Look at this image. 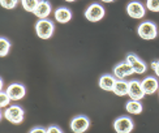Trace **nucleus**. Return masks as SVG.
Returning a JSON list of instances; mask_svg holds the SVG:
<instances>
[{
    "mask_svg": "<svg viewBox=\"0 0 159 133\" xmlns=\"http://www.w3.org/2000/svg\"><path fill=\"white\" fill-rule=\"evenodd\" d=\"M55 26L50 20L47 18H39V21L35 24V31L39 38L42 39H48L54 34Z\"/></svg>",
    "mask_w": 159,
    "mask_h": 133,
    "instance_id": "nucleus-1",
    "label": "nucleus"
},
{
    "mask_svg": "<svg viewBox=\"0 0 159 133\" xmlns=\"http://www.w3.org/2000/svg\"><path fill=\"white\" fill-rule=\"evenodd\" d=\"M137 33L142 39H146V41H150V39H155L158 35V30L155 24H153L151 21H145L142 22L137 29Z\"/></svg>",
    "mask_w": 159,
    "mask_h": 133,
    "instance_id": "nucleus-2",
    "label": "nucleus"
},
{
    "mask_svg": "<svg viewBox=\"0 0 159 133\" xmlns=\"http://www.w3.org/2000/svg\"><path fill=\"white\" fill-rule=\"evenodd\" d=\"M104 8L98 4V3H94L88 7V9L85 11V17L86 20H89L90 22H98L104 17Z\"/></svg>",
    "mask_w": 159,
    "mask_h": 133,
    "instance_id": "nucleus-3",
    "label": "nucleus"
},
{
    "mask_svg": "<svg viewBox=\"0 0 159 133\" xmlns=\"http://www.w3.org/2000/svg\"><path fill=\"white\" fill-rule=\"evenodd\" d=\"M4 117L8 122L13 123V124H20L24 120V110L20 107V106H9L4 112H3Z\"/></svg>",
    "mask_w": 159,
    "mask_h": 133,
    "instance_id": "nucleus-4",
    "label": "nucleus"
},
{
    "mask_svg": "<svg viewBox=\"0 0 159 133\" xmlns=\"http://www.w3.org/2000/svg\"><path fill=\"white\" fill-rule=\"evenodd\" d=\"M90 127V120L84 115H78L72 119L70 122V129L75 133H84L89 129Z\"/></svg>",
    "mask_w": 159,
    "mask_h": 133,
    "instance_id": "nucleus-5",
    "label": "nucleus"
},
{
    "mask_svg": "<svg viewBox=\"0 0 159 133\" xmlns=\"http://www.w3.org/2000/svg\"><path fill=\"white\" fill-rule=\"evenodd\" d=\"M133 127H134L133 120L128 116L117 117L114 122V129L117 133H129V132H132Z\"/></svg>",
    "mask_w": 159,
    "mask_h": 133,
    "instance_id": "nucleus-6",
    "label": "nucleus"
},
{
    "mask_svg": "<svg viewBox=\"0 0 159 133\" xmlns=\"http://www.w3.org/2000/svg\"><path fill=\"white\" fill-rule=\"evenodd\" d=\"M128 95L130 99H136V101H141V99L146 95L145 91L142 89V84L137 80H132L129 81V91H128Z\"/></svg>",
    "mask_w": 159,
    "mask_h": 133,
    "instance_id": "nucleus-7",
    "label": "nucleus"
},
{
    "mask_svg": "<svg viewBox=\"0 0 159 133\" xmlns=\"http://www.w3.org/2000/svg\"><path fill=\"white\" fill-rule=\"evenodd\" d=\"M134 73L133 68L130 66V64L125 60L123 63H119L117 65H115L114 68V76L116 78H120V80H124L125 77H129Z\"/></svg>",
    "mask_w": 159,
    "mask_h": 133,
    "instance_id": "nucleus-8",
    "label": "nucleus"
},
{
    "mask_svg": "<svg viewBox=\"0 0 159 133\" xmlns=\"http://www.w3.org/2000/svg\"><path fill=\"white\" fill-rule=\"evenodd\" d=\"M125 60L130 64V66L133 68L134 73H137V75H142V73L146 72V64H145L136 54H128Z\"/></svg>",
    "mask_w": 159,
    "mask_h": 133,
    "instance_id": "nucleus-9",
    "label": "nucleus"
},
{
    "mask_svg": "<svg viewBox=\"0 0 159 133\" xmlns=\"http://www.w3.org/2000/svg\"><path fill=\"white\" fill-rule=\"evenodd\" d=\"M7 93H8V95L11 97L12 101H20V99H22L25 97L26 89L21 84H11L7 88Z\"/></svg>",
    "mask_w": 159,
    "mask_h": 133,
    "instance_id": "nucleus-10",
    "label": "nucleus"
},
{
    "mask_svg": "<svg viewBox=\"0 0 159 133\" xmlns=\"http://www.w3.org/2000/svg\"><path fill=\"white\" fill-rule=\"evenodd\" d=\"M127 13L132 18H142L145 16V7L140 2H130L127 5Z\"/></svg>",
    "mask_w": 159,
    "mask_h": 133,
    "instance_id": "nucleus-11",
    "label": "nucleus"
},
{
    "mask_svg": "<svg viewBox=\"0 0 159 133\" xmlns=\"http://www.w3.org/2000/svg\"><path fill=\"white\" fill-rule=\"evenodd\" d=\"M142 89L145 91L146 95H153L155 91H158L159 89V82L155 77H146L145 80H142Z\"/></svg>",
    "mask_w": 159,
    "mask_h": 133,
    "instance_id": "nucleus-12",
    "label": "nucleus"
},
{
    "mask_svg": "<svg viewBox=\"0 0 159 133\" xmlns=\"http://www.w3.org/2000/svg\"><path fill=\"white\" fill-rule=\"evenodd\" d=\"M51 13V4L47 0H41L37 7V9L34 11V15L38 18H47Z\"/></svg>",
    "mask_w": 159,
    "mask_h": 133,
    "instance_id": "nucleus-13",
    "label": "nucleus"
},
{
    "mask_svg": "<svg viewBox=\"0 0 159 133\" xmlns=\"http://www.w3.org/2000/svg\"><path fill=\"white\" fill-rule=\"evenodd\" d=\"M70 18H72V12L68 8H65V7H60V8L55 11V20L57 22L67 24L70 21Z\"/></svg>",
    "mask_w": 159,
    "mask_h": 133,
    "instance_id": "nucleus-14",
    "label": "nucleus"
},
{
    "mask_svg": "<svg viewBox=\"0 0 159 133\" xmlns=\"http://www.w3.org/2000/svg\"><path fill=\"white\" fill-rule=\"evenodd\" d=\"M112 91H114L115 94L119 95V97L128 95V91H129V82L124 81V80L117 78V80H116V82H115V85H114V89H112Z\"/></svg>",
    "mask_w": 159,
    "mask_h": 133,
    "instance_id": "nucleus-15",
    "label": "nucleus"
},
{
    "mask_svg": "<svg viewBox=\"0 0 159 133\" xmlns=\"http://www.w3.org/2000/svg\"><path fill=\"white\" fill-rule=\"evenodd\" d=\"M115 82H116L115 77H112L111 75H103V76L101 77V80H99V86H101L102 90L112 91Z\"/></svg>",
    "mask_w": 159,
    "mask_h": 133,
    "instance_id": "nucleus-16",
    "label": "nucleus"
},
{
    "mask_svg": "<svg viewBox=\"0 0 159 133\" xmlns=\"http://www.w3.org/2000/svg\"><path fill=\"white\" fill-rule=\"evenodd\" d=\"M125 110H127V112H129V114L132 115H138L142 112V104L140 101H136V99H130L129 102H127V104H125Z\"/></svg>",
    "mask_w": 159,
    "mask_h": 133,
    "instance_id": "nucleus-17",
    "label": "nucleus"
},
{
    "mask_svg": "<svg viewBox=\"0 0 159 133\" xmlns=\"http://www.w3.org/2000/svg\"><path fill=\"white\" fill-rule=\"evenodd\" d=\"M39 2H41V0H21V4H22L25 11L34 13V11L37 9V7L39 4Z\"/></svg>",
    "mask_w": 159,
    "mask_h": 133,
    "instance_id": "nucleus-18",
    "label": "nucleus"
},
{
    "mask_svg": "<svg viewBox=\"0 0 159 133\" xmlns=\"http://www.w3.org/2000/svg\"><path fill=\"white\" fill-rule=\"evenodd\" d=\"M11 50V43L7 38H0V56L4 57L8 55V52Z\"/></svg>",
    "mask_w": 159,
    "mask_h": 133,
    "instance_id": "nucleus-19",
    "label": "nucleus"
},
{
    "mask_svg": "<svg viewBox=\"0 0 159 133\" xmlns=\"http://www.w3.org/2000/svg\"><path fill=\"white\" fill-rule=\"evenodd\" d=\"M11 101H12V99L8 95V93H7V91H2V94H0V106L4 108V107H7V106H9Z\"/></svg>",
    "mask_w": 159,
    "mask_h": 133,
    "instance_id": "nucleus-20",
    "label": "nucleus"
},
{
    "mask_svg": "<svg viewBox=\"0 0 159 133\" xmlns=\"http://www.w3.org/2000/svg\"><path fill=\"white\" fill-rule=\"evenodd\" d=\"M18 2L20 0H0V4L5 9H13L18 4Z\"/></svg>",
    "mask_w": 159,
    "mask_h": 133,
    "instance_id": "nucleus-21",
    "label": "nucleus"
},
{
    "mask_svg": "<svg viewBox=\"0 0 159 133\" xmlns=\"http://www.w3.org/2000/svg\"><path fill=\"white\" fill-rule=\"evenodd\" d=\"M146 7L151 12H159V0H146Z\"/></svg>",
    "mask_w": 159,
    "mask_h": 133,
    "instance_id": "nucleus-22",
    "label": "nucleus"
},
{
    "mask_svg": "<svg viewBox=\"0 0 159 133\" xmlns=\"http://www.w3.org/2000/svg\"><path fill=\"white\" fill-rule=\"evenodd\" d=\"M47 132L48 133H61V129L56 127V125H51V127L47 128Z\"/></svg>",
    "mask_w": 159,
    "mask_h": 133,
    "instance_id": "nucleus-23",
    "label": "nucleus"
},
{
    "mask_svg": "<svg viewBox=\"0 0 159 133\" xmlns=\"http://www.w3.org/2000/svg\"><path fill=\"white\" fill-rule=\"evenodd\" d=\"M151 68L154 69L155 75L159 77V60H158V62H153V63H151Z\"/></svg>",
    "mask_w": 159,
    "mask_h": 133,
    "instance_id": "nucleus-24",
    "label": "nucleus"
},
{
    "mask_svg": "<svg viewBox=\"0 0 159 133\" xmlns=\"http://www.w3.org/2000/svg\"><path fill=\"white\" fill-rule=\"evenodd\" d=\"M37 132H42V133H46V132H47V129L41 128V127H35V128H33V129L30 131V133H37Z\"/></svg>",
    "mask_w": 159,
    "mask_h": 133,
    "instance_id": "nucleus-25",
    "label": "nucleus"
},
{
    "mask_svg": "<svg viewBox=\"0 0 159 133\" xmlns=\"http://www.w3.org/2000/svg\"><path fill=\"white\" fill-rule=\"evenodd\" d=\"M103 3H111V2H114V0H102Z\"/></svg>",
    "mask_w": 159,
    "mask_h": 133,
    "instance_id": "nucleus-26",
    "label": "nucleus"
},
{
    "mask_svg": "<svg viewBox=\"0 0 159 133\" xmlns=\"http://www.w3.org/2000/svg\"><path fill=\"white\" fill-rule=\"evenodd\" d=\"M65 2H68V3H73V2H76V0H65Z\"/></svg>",
    "mask_w": 159,
    "mask_h": 133,
    "instance_id": "nucleus-27",
    "label": "nucleus"
},
{
    "mask_svg": "<svg viewBox=\"0 0 159 133\" xmlns=\"http://www.w3.org/2000/svg\"><path fill=\"white\" fill-rule=\"evenodd\" d=\"M158 93H159V89H158Z\"/></svg>",
    "mask_w": 159,
    "mask_h": 133,
    "instance_id": "nucleus-28",
    "label": "nucleus"
}]
</instances>
